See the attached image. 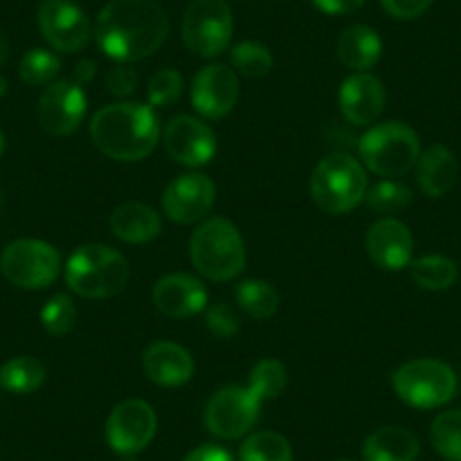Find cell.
Masks as SVG:
<instances>
[{"mask_svg": "<svg viewBox=\"0 0 461 461\" xmlns=\"http://www.w3.org/2000/svg\"><path fill=\"white\" fill-rule=\"evenodd\" d=\"M366 251L378 267L387 269V272H398V269L410 267L411 254H414V238L401 220L383 217L369 229Z\"/></svg>", "mask_w": 461, "mask_h": 461, "instance_id": "e0dca14e", "label": "cell"}, {"mask_svg": "<svg viewBox=\"0 0 461 461\" xmlns=\"http://www.w3.org/2000/svg\"><path fill=\"white\" fill-rule=\"evenodd\" d=\"M190 263L208 281L236 278L247 265V247L238 226L224 217L199 224L190 238Z\"/></svg>", "mask_w": 461, "mask_h": 461, "instance_id": "3957f363", "label": "cell"}, {"mask_svg": "<svg viewBox=\"0 0 461 461\" xmlns=\"http://www.w3.org/2000/svg\"><path fill=\"white\" fill-rule=\"evenodd\" d=\"M167 32L170 21L157 0H111L95 21L97 46L118 64L152 57Z\"/></svg>", "mask_w": 461, "mask_h": 461, "instance_id": "6da1fadb", "label": "cell"}, {"mask_svg": "<svg viewBox=\"0 0 461 461\" xmlns=\"http://www.w3.org/2000/svg\"><path fill=\"white\" fill-rule=\"evenodd\" d=\"M429 441L446 461H461V410L441 411L429 425Z\"/></svg>", "mask_w": 461, "mask_h": 461, "instance_id": "f1b7e54d", "label": "cell"}, {"mask_svg": "<svg viewBox=\"0 0 461 461\" xmlns=\"http://www.w3.org/2000/svg\"><path fill=\"white\" fill-rule=\"evenodd\" d=\"M260 401L249 387L230 384L212 393L211 401L203 410V423L206 429L217 438H240L249 432L260 416Z\"/></svg>", "mask_w": 461, "mask_h": 461, "instance_id": "30bf717a", "label": "cell"}, {"mask_svg": "<svg viewBox=\"0 0 461 461\" xmlns=\"http://www.w3.org/2000/svg\"><path fill=\"white\" fill-rule=\"evenodd\" d=\"M125 461H136V459H131V456H130V459H125Z\"/></svg>", "mask_w": 461, "mask_h": 461, "instance_id": "ee69618b", "label": "cell"}, {"mask_svg": "<svg viewBox=\"0 0 461 461\" xmlns=\"http://www.w3.org/2000/svg\"><path fill=\"white\" fill-rule=\"evenodd\" d=\"M0 272L21 290H43L57 281L61 272V256L43 240H14L0 256Z\"/></svg>", "mask_w": 461, "mask_h": 461, "instance_id": "9c48e42d", "label": "cell"}, {"mask_svg": "<svg viewBox=\"0 0 461 461\" xmlns=\"http://www.w3.org/2000/svg\"><path fill=\"white\" fill-rule=\"evenodd\" d=\"M392 19L398 21H414L429 10L432 0H380Z\"/></svg>", "mask_w": 461, "mask_h": 461, "instance_id": "74e56055", "label": "cell"}, {"mask_svg": "<svg viewBox=\"0 0 461 461\" xmlns=\"http://www.w3.org/2000/svg\"><path fill=\"white\" fill-rule=\"evenodd\" d=\"M152 301L166 317L188 319L206 310L208 292L203 283L190 274H167L154 285Z\"/></svg>", "mask_w": 461, "mask_h": 461, "instance_id": "d6986e66", "label": "cell"}, {"mask_svg": "<svg viewBox=\"0 0 461 461\" xmlns=\"http://www.w3.org/2000/svg\"><path fill=\"white\" fill-rule=\"evenodd\" d=\"M459 176V163L446 145H432L416 161V181L423 194L438 199L450 193Z\"/></svg>", "mask_w": 461, "mask_h": 461, "instance_id": "7402d4cb", "label": "cell"}, {"mask_svg": "<svg viewBox=\"0 0 461 461\" xmlns=\"http://www.w3.org/2000/svg\"><path fill=\"white\" fill-rule=\"evenodd\" d=\"M366 0H312V5L317 7L319 12L330 16H346L353 14V12L360 10Z\"/></svg>", "mask_w": 461, "mask_h": 461, "instance_id": "f35d334b", "label": "cell"}, {"mask_svg": "<svg viewBox=\"0 0 461 461\" xmlns=\"http://www.w3.org/2000/svg\"><path fill=\"white\" fill-rule=\"evenodd\" d=\"M238 95H240V84L238 75L224 64H211L197 70L190 84V100L194 111L203 118H224L233 111Z\"/></svg>", "mask_w": 461, "mask_h": 461, "instance_id": "2e32d148", "label": "cell"}, {"mask_svg": "<svg viewBox=\"0 0 461 461\" xmlns=\"http://www.w3.org/2000/svg\"><path fill=\"white\" fill-rule=\"evenodd\" d=\"M109 229L118 240L127 245H145L161 233V217L152 206L143 202H125L113 208Z\"/></svg>", "mask_w": 461, "mask_h": 461, "instance_id": "44dd1931", "label": "cell"}, {"mask_svg": "<svg viewBox=\"0 0 461 461\" xmlns=\"http://www.w3.org/2000/svg\"><path fill=\"white\" fill-rule=\"evenodd\" d=\"M61 70V61L55 52L43 50V48H32L23 55L19 64V75L30 86H43L52 84Z\"/></svg>", "mask_w": 461, "mask_h": 461, "instance_id": "1f68e13d", "label": "cell"}, {"mask_svg": "<svg viewBox=\"0 0 461 461\" xmlns=\"http://www.w3.org/2000/svg\"><path fill=\"white\" fill-rule=\"evenodd\" d=\"M43 39L59 52H79L91 37L88 16L73 0H43L39 7Z\"/></svg>", "mask_w": 461, "mask_h": 461, "instance_id": "5bb4252c", "label": "cell"}, {"mask_svg": "<svg viewBox=\"0 0 461 461\" xmlns=\"http://www.w3.org/2000/svg\"><path fill=\"white\" fill-rule=\"evenodd\" d=\"M420 443L411 429L401 425H387L366 437L362 446L365 461H416Z\"/></svg>", "mask_w": 461, "mask_h": 461, "instance_id": "cb8c5ba5", "label": "cell"}, {"mask_svg": "<svg viewBox=\"0 0 461 461\" xmlns=\"http://www.w3.org/2000/svg\"><path fill=\"white\" fill-rule=\"evenodd\" d=\"M157 434V411L140 398L121 402L111 410L106 419V441L113 452L134 456L152 443Z\"/></svg>", "mask_w": 461, "mask_h": 461, "instance_id": "7c38bea8", "label": "cell"}, {"mask_svg": "<svg viewBox=\"0 0 461 461\" xmlns=\"http://www.w3.org/2000/svg\"><path fill=\"white\" fill-rule=\"evenodd\" d=\"M3 152H5V134L0 130V157H3Z\"/></svg>", "mask_w": 461, "mask_h": 461, "instance_id": "b9f144b4", "label": "cell"}, {"mask_svg": "<svg viewBox=\"0 0 461 461\" xmlns=\"http://www.w3.org/2000/svg\"><path fill=\"white\" fill-rule=\"evenodd\" d=\"M184 461H236L229 450H224L221 446H212V443H206V446L194 447L193 452L184 456Z\"/></svg>", "mask_w": 461, "mask_h": 461, "instance_id": "ab89813d", "label": "cell"}, {"mask_svg": "<svg viewBox=\"0 0 461 461\" xmlns=\"http://www.w3.org/2000/svg\"><path fill=\"white\" fill-rule=\"evenodd\" d=\"M410 272L416 285L429 292L447 290L455 285L456 276H459L456 263L447 256H423V258L411 260Z\"/></svg>", "mask_w": 461, "mask_h": 461, "instance_id": "4316f807", "label": "cell"}, {"mask_svg": "<svg viewBox=\"0 0 461 461\" xmlns=\"http://www.w3.org/2000/svg\"><path fill=\"white\" fill-rule=\"evenodd\" d=\"M383 55V39L369 25H348L337 39V59L353 73H366Z\"/></svg>", "mask_w": 461, "mask_h": 461, "instance_id": "603a6c76", "label": "cell"}, {"mask_svg": "<svg viewBox=\"0 0 461 461\" xmlns=\"http://www.w3.org/2000/svg\"><path fill=\"white\" fill-rule=\"evenodd\" d=\"M392 384L405 405L416 410H437L455 396L456 375L446 362L419 357L398 366L392 375Z\"/></svg>", "mask_w": 461, "mask_h": 461, "instance_id": "52a82bcc", "label": "cell"}, {"mask_svg": "<svg viewBox=\"0 0 461 461\" xmlns=\"http://www.w3.org/2000/svg\"><path fill=\"white\" fill-rule=\"evenodd\" d=\"M414 194L405 184L396 179H383L375 185H371L365 194L366 206L378 215H393V212H402L411 203Z\"/></svg>", "mask_w": 461, "mask_h": 461, "instance_id": "f546056e", "label": "cell"}, {"mask_svg": "<svg viewBox=\"0 0 461 461\" xmlns=\"http://www.w3.org/2000/svg\"><path fill=\"white\" fill-rule=\"evenodd\" d=\"M66 283L82 299H109L125 290L130 263L121 251L104 245H82L66 263Z\"/></svg>", "mask_w": 461, "mask_h": 461, "instance_id": "277c9868", "label": "cell"}, {"mask_svg": "<svg viewBox=\"0 0 461 461\" xmlns=\"http://www.w3.org/2000/svg\"><path fill=\"white\" fill-rule=\"evenodd\" d=\"M357 154L366 170L384 179L402 176L420 157L419 134L405 122H380L357 140Z\"/></svg>", "mask_w": 461, "mask_h": 461, "instance_id": "8992f818", "label": "cell"}, {"mask_svg": "<svg viewBox=\"0 0 461 461\" xmlns=\"http://www.w3.org/2000/svg\"><path fill=\"white\" fill-rule=\"evenodd\" d=\"M184 93V77L176 70H158L148 82V104L152 109H166L172 106Z\"/></svg>", "mask_w": 461, "mask_h": 461, "instance_id": "e575fe53", "label": "cell"}, {"mask_svg": "<svg viewBox=\"0 0 461 461\" xmlns=\"http://www.w3.org/2000/svg\"><path fill=\"white\" fill-rule=\"evenodd\" d=\"M240 461H294V455L283 434L265 429L245 438L240 446Z\"/></svg>", "mask_w": 461, "mask_h": 461, "instance_id": "83f0119b", "label": "cell"}, {"mask_svg": "<svg viewBox=\"0 0 461 461\" xmlns=\"http://www.w3.org/2000/svg\"><path fill=\"white\" fill-rule=\"evenodd\" d=\"M46 366L41 360L32 356H19L7 360L0 366V387L7 389L10 393H32L46 383Z\"/></svg>", "mask_w": 461, "mask_h": 461, "instance_id": "d4e9b609", "label": "cell"}, {"mask_svg": "<svg viewBox=\"0 0 461 461\" xmlns=\"http://www.w3.org/2000/svg\"><path fill=\"white\" fill-rule=\"evenodd\" d=\"M163 145L172 161L185 167H199L215 157L217 136L194 115H176L163 130Z\"/></svg>", "mask_w": 461, "mask_h": 461, "instance_id": "9a60e30c", "label": "cell"}, {"mask_svg": "<svg viewBox=\"0 0 461 461\" xmlns=\"http://www.w3.org/2000/svg\"><path fill=\"white\" fill-rule=\"evenodd\" d=\"M206 328L220 339H233L240 332V317L229 303L206 305Z\"/></svg>", "mask_w": 461, "mask_h": 461, "instance_id": "d590c367", "label": "cell"}, {"mask_svg": "<svg viewBox=\"0 0 461 461\" xmlns=\"http://www.w3.org/2000/svg\"><path fill=\"white\" fill-rule=\"evenodd\" d=\"M181 37L193 55L211 59L229 48L233 12L226 0H193L184 14Z\"/></svg>", "mask_w": 461, "mask_h": 461, "instance_id": "ba28073f", "label": "cell"}, {"mask_svg": "<svg viewBox=\"0 0 461 461\" xmlns=\"http://www.w3.org/2000/svg\"><path fill=\"white\" fill-rule=\"evenodd\" d=\"M88 97L84 91V84L77 79H59L46 86V91L39 97L37 118L39 125L46 134L55 139H64L77 131L86 115Z\"/></svg>", "mask_w": 461, "mask_h": 461, "instance_id": "8fae6325", "label": "cell"}, {"mask_svg": "<svg viewBox=\"0 0 461 461\" xmlns=\"http://www.w3.org/2000/svg\"><path fill=\"white\" fill-rule=\"evenodd\" d=\"M161 125L157 111L140 102L121 100L102 106L91 121V139L113 161H143L157 149Z\"/></svg>", "mask_w": 461, "mask_h": 461, "instance_id": "7a4b0ae2", "label": "cell"}, {"mask_svg": "<svg viewBox=\"0 0 461 461\" xmlns=\"http://www.w3.org/2000/svg\"><path fill=\"white\" fill-rule=\"evenodd\" d=\"M230 64L245 77L260 79L269 75L274 66V57L267 46L258 41H242L230 48Z\"/></svg>", "mask_w": 461, "mask_h": 461, "instance_id": "4dcf8cb0", "label": "cell"}, {"mask_svg": "<svg viewBox=\"0 0 461 461\" xmlns=\"http://www.w3.org/2000/svg\"><path fill=\"white\" fill-rule=\"evenodd\" d=\"M143 371L158 387H181L194 375V360L181 344L154 341L143 353Z\"/></svg>", "mask_w": 461, "mask_h": 461, "instance_id": "ffe728a7", "label": "cell"}, {"mask_svg": "<svg viewBox=\"0 0 461 461\" xmlns=\"http://www.w3.org/2000/svg\"><path fill=\"white\" fill-rule=\"evenodd\" d=\"M369 176L365 166L351 154H330L321 158L310 176V194L328 215H346L365 199Z\"/></svg>", "mask_w": 461, "mask_h": 461, "instance_id": "5b68a950", "label": "cell"}, {"mask_svg": "<svg viewBox=\"0 0 461 461\" xmlns=\"http://www.w3.org/2000/svg\"><path fill=\"white\" fill-rule=\"evenodd\" d=\"M215 194L217 188L211 176L202 172H185L172 179L163 190L161 206L167 220L176 224H194L208 215L215 203Z\"/></svg>", "mask_w": 461, "mask_h": 461, "instance_id": "4fadbf2b", "label": "cell"}, {"mask_svg": "<svg viewBox=\"0 0 461 461\" xmlns=\"http://www.w3.org/2000/svg\"><path fill=\"white\" fill-rule=\"evenodd\" d=\"M337 100H339V111L346 121L356 127H366L380 118L387 93L375 75L356 73L344 79Z\"/></svg>", "mask_w": 461, "mask_h": 461, "instance_id": "ac0fdd59", "label": "cell"}, {"mask_svg": "<svg viewBox=\"0 0 461 461\" xmlns=\"http://www.w3.org/2000/svg\"><path fill=\"white\" fill-rule=\"evenodd\" d=\"M287 384V369L278 360L265 357L251 369L249 383L247 387L260 398V401H272L285 389Z\"/></svg>", "mask_w": 461, "mask_h": 461, "instance_id": "d6a6232c", "label": "cell"}, {"mask_svg": "<svg viewBox=\"0 0 461 461\" xmlns=\"http://www.w3.org/2000/svg\"><path fill=\"white\" fill-rule=\"evenodd\" d=\"M77 323V308L70 301V296L66 294H55L46 301V305L41 308V326L48 335L64 337Z\"/></svg>", "mask_w": 461, "mask_h": 461, "instance_id": "836d02e7", "label": "cell"}, {"mask_svg": "<svg viewBox=\"0 0 461 461\" xmlns=\"http://www.w3.org/2000/svg\"><path fill=\"white\" fill-rule=\"evenodd\" d=\"M95 70H97V64H95V61L84 59V61H79L77 68H75L73 79H77L79 84H84V86H86V84L91 82L93 77H95Z\"/></svg>", "mask_w": 461, "mask_h": 461, "instance_id": "60d3db41", "label": "cell"}, {"mask_svg": "<svg viewBox=\"0 0 461 461\" xmlns=\"http://www.w3.org/2000/svg\"><path fill=\"white\" fill-rule=\"evenodd\" d=\"M139 86V75L127 64H118L106 73V91L115 97H130Z\"/></svg>", "mask_w": 461, "mask_h": 461, "instance_id": "8d00e7d4", "label": "cell"}, {"mask_svg": "<svg viewBox=\"0 0 461 461\" xmlns=\"http://www.w3.org/2000/svg\"><path fill=\"white\" fill-rule=\"evenodd\" d=\"M335 461H353V459H335Z\"/></svg>", "mask_w": 461, "mask_h": 461, "instance_id": "7bdbcfd3", "label": "cell"}, {"mask_svg": "<svg viewBox=\"0 0 461 461\" xmlns=\"http://www.w3.org/2000/svg\"><path fill=\"white\" fill-rule=\"evenodd\" d=\"M236 303L240 305L242 312L258 319V321H265V319L276 314L281 296L272 283L249 278V281H242L236 285Z\"/></svg>", "mask_w": 461, "mask_h": 461, "instance_id": "484cf974", "label": "cell"}]
</instances>
